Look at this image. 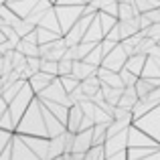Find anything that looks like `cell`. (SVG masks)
I'll return each mask as SVG.
<instances>
[{
	"instance_id": "5b68a950",
	"label": "cell",
	"mask_w": 160,
	"mask_h": 160,
	"mask_svg": "<svg viewBox=\"0 0 160 160\" xmlns=\"http://www.w3.org/2000/svg\"><path fill=\"white\" fill-rule=\"evenodd\" d=\"M37 98L43 99V102H53V103H59V106H65V108H69V109L73 108V103H71L67 91L63 89V85H61V79H55L51 85H49L41 95H37Z\"/></svg>"
},
{
	"instance_id": "4dcf8cb0",
	"label": "cell",
	"mask_w": 160,
	"mask_h": 160,
	"mask_svg": "<svg viewBox=\"0 0 160 160\" xmlns=\"http://www.w3.org/2000/svg\"><path fill=\"white\" fill-rule=\"evenodd\" d=\"M85 160H108L106 146H93V148L85 154Z\"/></svg>"
},
{
	"instance_id": "ba28073f",
	"label": "cell",
	"mask_w": 160,
	"mask_h": 160,
	"mask_svg": "<svg viewBox=\"0 0 160 160\" xmlns=\"http://www.w3.org/2000/svg\"><path fill=\"white\" fill-rule=\"evenodd\" d=\"M20 138L39 156V160H49V138H35V136H20Z\"/></svg>"
},
{
	"instance_id": "f1b7e54d",
	"label": "cell",
	"mask_w": 160,
	"mask_h": 160,
	"mask_svg": "<svg viewBox=\"0 0 160 160\" xmlns=\"http://www.w3.org/2000/svg\"><path fill=\"white\" fill-rule=\"evenodd\" d=\"M14 31H16V35H18L20 39H24V37H28L31 32H35V31H37V27H32L28 20H20V22L14 27Z\"/></svg>"
},
{
	"instance_id": "60d3db41",
	"label": "cell",
	"mask_w": 160,
	"mask_h": 160,
	"mask_svg": "<svg viewBox=\"0 0 160 160\" xmlns=\"http://www.w3.org/2000/svg\"><path fill=\"white\" fill-rule=\"evenodd\" d=\"M55 160H65V158H63V156H61V158H55Z\"/></svg>"
},
{
	"instance_id": "b9f144b4",
	"label": "cell",
	"mask_w": 160,
	"mask_h": 160,
	"mask_svg": "<svg viewBox=\"0 0 160 160\" xmlns=\"http://www.w3.org/2000/svg\"><path fill=\"white\" fill-rule=\"evenodd\" d=\"M158 47H160V43H158Z\"/></svg>"
},
{
	"instance_id": "83f0119b",
	"label": "cell",
	"mask_w": 160,
	"mask_h": 160,
	"mask_svg": "<svg viewBox=\"0 0 160 160\" xmlns=\"http://www.w3.org/2000/svg\"><path fill=\"white\" fill-rule=\"evenodd\" d=\"M99 12H103V14H108V16H112V18L120 20V2H103Z\"/></svg>"
},
{
	"instance_id": "ac0fdd59",
	"label": "cell",
	"mask_w": 160,
	"mask_h": 160,
	"mask_svg": "<svg viewBox=\"0 0 160 160\" xmlns=\"http://www.w3.org/2000/svg\"><path fill=\"white\" fill-rule=\"evenodd\" d=\"M146 61H148V57H146V55H134V57L128 59V63H126L124 69H128L130 73H134L136 77H142L144 67H146Z\"/></svg>"
},
{
	"instance_id": "ab89813d",
	"label": "cell",
	"mask_w": 160,
	"mask_h": 160,
	"mask_svg": "<svg viewBox=\"0 0 160 160\" xmlns=\"http://www.w3.org/2000/svg\"><path fill=\"white\" fill-rule=\"evenodd\" d=\"M2 43H6V37H4L2 31H0V45H2Z\"/></svg>"
},
{
	"instance_id": "3957f363",
	"label": "cell",
	"mask_w": 160,
	"mask_h": 160,
	"mask_svg": "<svg viewBox=\"0 0 160 160\" xmlns=\"http://www.w3.org/2000/svg\"><path fill=\"white\" fill-rule=\"evenodd\" d=\"M35 91L31 89V85H24V89L20 91V95L14 99V102L8 106V113H10V118H12V122H14V126L18 128V124H20V120L24 118V113L28 112V108H31V103L35 102Z\"/></svg>"
},
{
	"instance_id": "603a6c76",
	"label": "cell",
	"mask_w": 160,
	"mask_h": 160,
	"mask_svg": "<svg viewBox=\"0 0 160 160\" xmlns=\"http://www.w3.org/2000/svg\"><path fill=\"white\" fill-rule=\"evenodd\" d=\"M160 152V148H128V160H142Z\"/></svg>"
},
{
	"instance_id": "d4e9b609",
	"label": "cell",
	"mask_w": 160,
	"mask_h": 160,
	"mask_svg": "<svg viewBox=\"0 0 160 160\" xmlns=\"http://www.w3.org/2000/svg\"><path fill=\"white\" fill-rule=\"evenodd\" d=\"M37 35H39V47L41 45H51V43H55V41L63 39L61 35H55V32L45 31V28H39V27H37Z\"/></svg>"
},
{
	"instance_id": "7a4b0ae2",
	"label": "cell",
	"mask_w": 160,
	"mask_h": 160,
	"mask_svg": "<svg viewBox=\"0 0 160 160\" xmlns=\"http://www.w3.org/2000/svg\"><path fill=\"white\" fill-rule=\"evenodd\" d=\"M55 4V12H57L59 24H61L63 37L81 20V16L85 14V2H53Z\"/></svg>"
},
{
	"instance_id": "ffe728a7",
	"label": "cell",
	"mask_w": 160,
	"mask_h": 160,
	"mask_svg": "<svg viewBox=\"0 0 160 160\" xmlns=\"http://www.w3.org/2000/svg\"><path fill=\"white\" fill-rule=\"evenodd\" d=\"M83 112H81V108L79 106H73L69 109V122H67V132H73V134H77L79 132V126H81V122H83Z\"/></svg>"
},
{
	"instance_id": "9a60e30c",
	"label": "cell",
	"mask_w": 160,
	"mask_h": 160,
	"mask_svg": "<svg viewBox=\"0 0 160 160\" xmlns=\"http://www.w3.org/2000/svg\"><path fill=\"white\" fill-rule=\"evenodd\" d=\"M55 79H59V77H51V75H47V73H37L35 77L28 81V85H31V89L35 91V95H41Z\"/></svg>"
},
{
	"instance_id": "2e32d148",
	"label": "cell",
	"mask_w": 160,
	"mask_h": 160,
	"mask_svg": "<svg viewBox=\"0 0 160 160\" xmlns=\"http://www.w3.org/2000/svg\"><path fill=\"white\" fill-rule=\"evenodd\" d=\"M140 16V10L136 6V0H120V22L132 20Z\"/></svg>"
},
{
	"instance_id": "74e56055",
	"label": "cell",
	"mask_w": 160,
	"mask_h": 160,
	"mask_svg": "<svg viewBox=\"0 0 160 160\" xmlns=\"http://www.w3.org/2000/svg\"><path fill=\"white\" fill-rule=\"evenodd\" d=\"M106 39H108V41H112V43H116V45H122V31H120V22H118L116 27H113L112 31L108 32Z\"/></svg>"
},
{
	"instance_id": "277c9868",
	"label": "cell",
	"mask_w": 160,
	"mask_h": 160,
	"mask_svg": "<svg viewBox=\"0 0 160 160\" xmlns=\"http://www.w3.org/2000/svg\"><path fill=\"white\" fill-rule=\"evenodd\" d=\"M134 126H136L138 130H142L146 136H150L154 142L160 144V106L156 109H152L148 116H144L140 122H136Z\"/></svg>"
},
{
	"instance_id": "8fae6325",
	"label": "cell",
	"mask_w": 160,
	"mask_h": 160,
	"mask_svg": "<svg viewBox=\"0 0 160 160\" xmlns=\"http://www.w3.org/2000/svg\"><path fill=\"white\" fill-rule=\"evenodd\" d=\"M98 69L99 67H93V65H89V63H85V61H75V65H73V77L77 79V81H87L89 77H93V75H98Z\"/></svg>"
},
{
	"instance_id": "e575fe53",
	"label": "cell",
	"mask_w": 160,
	"mask_h": 160,
	"mask_svg": "<svg viewBox=\"0 0 160 160\" xmlns=\"http://www.w3.org/2000/svg\"><path fill=\"white\" fill-rule=\"evenodd\" d=\"M41 73H47V75H51V77H59V63L43 61V65H41Z\"/></svg>"
},
{
	"instance_id": "9c48e42d",
	"label": "cell",
	"mask_w": 160,
	"mask_h": 160,
	"mask_svg": "<svg viewBox=\"0 0 160 160\" xmlns=\"http://www.w3.org/2000/svg\"><path fill=\"white\" fill-rule=\"evenodd\" d=\"M12 160H39V156L24 144L18 134H14V140H12Z\"/></svg>"
},
{
	"instance_id": "d590c367",
	"label": "cell",
	"mask_w": 160,
	"mask_h": 160,
	"mask_svg": "<svg viewBox=\"0 0 160 160\" xmlns=\"http://www.w3.org/2000/svg\"><path fill=\"white\" fill-rule=\"evenodd\" d=\"M120 77H122V81H124L126 87H136V83L140 81V77H136L134 73H130L128 69H122L120 71Z\"/></svg>"
},
{
	"instance_id": "f35d334b",
	"label": "cell",
	"mask_w": 160,
	"mask_h": 160,
	"mask_svg": "<svg viewBox=\"0 0 160 160\" xmlns=\"http://www.w3.org/2000/svg\"><path fill=\"white\" fill-rule=\"evenodd\" d=\"M142 160H160V152L152 154V156H148V158H142Z\"/></svg>"
},
{
	"instance_id": "f546056e",
	"label": "cell",
	"mask_w": 160,
	"mask_h": 160,
	"mask_svg": "<svg viewBox=\"0 0 160 160\" xmlns=\"http://www.w3.org/2000/svg\"><path fill=\"white\" fill-rule=\"evenodd\" d=\"M59 79H61V85H63V89L67 91V95H71L79 85H81V81H77L73 75H69V77H59Z\"/></svg>"
},
{
	"instance_id": "7402d4cb",
	"label": "cell",
	"mask_w": 160,
	"mask_h": 160,
	"mask_svg": "<svg viewBox=\"0 0 160 160\" xmlns=\"http://www.w3.org/2000/svg\"><path fill=\"white\" fill-rule=\"evenodd\" d=\"M102 91H103L106 102L109 103V106L118 108V106H120V102H122V98H124V91L126 89H112V87H108V85H102Z\"/></svg>"
},
{
	"instance_id": "44dd1931",
	"label": "cell",
	"mask_w": 160,
	"mask_h": 160,
	"mask_svg": "<svg viewBox=\"0 0 160 160\" xmlns=\"http://www.w3.org/2000/svg\"><path fill=\"white\" fill-rule=\"evenodd\" d=\"M138 102H140V98H138L136 87H126L124 98H122V102H120L118 108H124V109H130V112H132V109L138 106Z\"/></svg>"
},
{
	"instance_id": "30bf717a",
	"label": "cell",
	"mask_w": 160,
	"mask_h": 160,
	"mask_svg": "<svg viewBox=\"0 0 160 160\" xmlns=\"http://www.w3.org/2000/svg\"><path fill=\"white\" fill-rule=\"evenodd\" d=\"M93 148V130L75 134V144H73V154H87Z\"/></svg>"
},
{
	"instance_id": "836d02e7",
	"label": "cell",
	"mask_w": 160,
	"mask_h": 160,
	"mask_svg": "<svg viewBox=\"0 0 160 160\" xmlns=\"http://www.w3.org/2000/svg\"><path fill=\"white\" fill-rule=\"evenodd\" d=\"M113 122H132L134 124V116H132L130 109L116 108V112H113Z\"/></svg>"
},
{
	"instance_id": "1f68e13d",
	"label": "cell",
	"mask_w": 160,
	"mask_h": 160,
	"mask_svg": "<svg viewBox=\"0 0 160 160\" xmlns=\"http://www.w3.org/2000/svg\"><path fill=\"white\" fill-rule=\"evenodd\" d=\"M73 65H75V61H71V59L59 61V77H69V75H73Z\"/></svg>"
},
{
	"instance_id": "5bb4252c",
	"label": "cell",
	"mask_w": 160,
	"mask_h": 160,
	"mask_svg": "<svg viewBox=\"0 0 160 160\" xmlns=\"http://www.w3.org/2000/svg\"><path fill=\"white\" fill-rule=\"evenodd\" d=\"M53 6H55L53 2H41V0H39V2H37V6H35V10H32L31 14H28L27 18H24V20H28V22H31L32 27H39L41 20L45 18V14H47V12L51 10Z\"/></svg>"
},
{
	"instance_id": "6da1fadb",
	"label": "cell",
	"mask_w": 160,
	"mask_h": 160,
	"mask_svg": "<svg viewBox=\"0 0 160 160\" xmlns=\"http://www.w3.org/2000/svg\"><path fill=\"white\" fill-rule=\"evenodd\" d=\"M18 136H35V138H49L47 130V118H45V108L39 102V98H35V102L31 103L28 112L24 113V118L20 120L18 128H16Z\"/></svg>"
},
{
	"instance_id": "4316f807",
	"label": "cell",
	"mask_w": 160,
	"mask_h": 160,
	"mask_svg": "<svg viewBox=\"0 0 160 160\" xmlns=\"http://www.w3.org/2000/svg\"><path fill=\"white\" fill-rule=\"evenodd\" d=\"M136 6L140 10V14H148V12L160 8V0H136Z\"/></svg>"
},
{
	"instance_id": "7c38bea8",
	"label": "cell",
	"mask_w": 160,
	"mask_h": 160,
	"mask_svg": "<svg viewBox=\"0 0 160 160\" xmlns=\"http://www.w3.org/2000/svg\"><path fill=\"white\" fill-rule=\"evenodd\" d=\"M98 77L102 79L103 85L112 87V89H126V85H124V81H122L120 73H112V71L99 67V69H98Z\"/></svg>"
},
{
	"instance_id": "d6986e66",
	"label": "cell",
	"mask_w": 160,
	"mask_h": 160,
	"mask_svg": "<svg viewBox=\"0 0 160 160\" xmlns=\"http://www.w3.org/2000/svg\"><path fill=\"white\" fill-rule=\"evenodd\" d=\"M65 134L49 140V160H55V158L65 156Z\"/></svg>"
},
{
	"instance_id": "4fadbf2b",
	"label": "cell",
	"mask_w": 160,
	"mask_h": 160,
	"mask_svg": "<svg viewBox=\"0 0 160 160\" xmlns=\"http://www.w3.org/2000/svg\"><path fill=\"white\" fill-rule=\"evenodd\" d=\"M37 2L39 0H27V2H22V0H18V2H6V6L10 8L12 12H14L18 18H27L28 14H31L32 10H35V6H37Z\"/></svg>"
},
{
	"instance_id": "e0dca14e",
	"label": "cell",
	"mask_w": 160,
	"mask_h": 160,
	"mask_svg": "<svg viewBox=\"0 0 160 160\" xmlns=\"http://www.w3.org/2000/svg\"><path fill=\"white\" fill-rule=\"evenodd\" d=\"M39 28H45V31H51L55 35H61L63 37V31H61V24H59V18H57V12H55V6L45 14V18L41 20Z\"/></svg>"
},
{
	"instance_id": "d6a6232c",
	"label": "cell",
	"mask_w": 160,
	"mask_h": 160,
	"mask_svg": "<svg viewBox=\"0 0 160 160\" xmlns=\"http://www.w3.org/2000/svg\"><path fill=\"white\" fill-rule=\"evenodd\" d=\"M98 16H99V22H102V28H103V32H106V35H108L109 31H112L113 27H116L118 22H120V20H118V18H112V16L103 14V12H99Z\"/></svg>"
},
{
	"instance_id": "8992f818",
	"label": "cell",
	"mask_w": 160,
	"mask_h": 160,
	"mask_svg": "<svg viewBox=\"0 0 160 160\" xmlns=\"http://www.w3.org/2000/svg\"><path fill=\"white\" fill-rule=\"evenodd\" d=\"M126 63H128V55H126V51L122 49V45H118L116 51L103 59V65L102 67H103V69H108V71H112V73H120V71L126 67Z\"/></svg>"
},
{
	"instance_id": "52a82bcc",
	"label": "cell",
	"mask_w": 160,
	"mask_h": 160,
	"mask_svg": "<svg viewBox=\"0 0 160 160\" xmlns=\"http://www.w3.org/2000/svg\"><path fill=\"white\" fill-rule=\"evenodd\" d=\"M128 148H160L158 142H154L150 136H146L142 130H138L136 126L130 128V142Z\"/></svg>"
},
{
	"instance_id": "484cf974",
	"label": "cell",
	"mask_w": 160,
	"mask_h": 160,
	"mask_svg": "<svg viewBox=\"0 0 160 160\" xmlns=\"http://www.w3.org/2000/svg\"><path fill=\"white\" fill-rule=\"evenodd\" d=\"M16 51L22 53L27 59L39 57V47H37V45H28V43H24V41H20V43L16 45ZM39 59H41V57H39Z\"/></svg>"
},
{
	"instance_id": "8d00e7d4",
	"label": "cell",
	"mask_w": 160,
	"mask_h": 160,
	"mask_svg": "<svg viewBox=\"0 0 160 160\" xmlns=\"http://www.w3.org/2000/svg\"><path fill=\"white\" fill-rule=\"evenodd\" d=\"M12 140H14V134H10V132H4V130H0V154H2L4 150H6L8 146L12 144Z\"/></svg>"
},
{
	"instance_id": "cb8c5ba5",
	"label": "cell",
	"mask_w": 160,
	"mask_h": 160,
	"mask_svg": "<svg viewBox=\"0 0 160 160\" xmlns=\"http://www.w3.org/2000/svg\"><path fill=\"white\" fill-rule=\"evenodd\" d=\"M142 77H144V79H160V65L154 61L152 57H148V61H146V67H144Z\"/></svg>"
}]
</instances>
